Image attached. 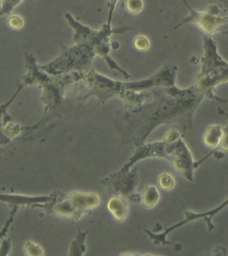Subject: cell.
<instances>
[{
	"instance_id": "1",
	"label": "cell",
	"mask_w": 228,
	"mask_h": 256,
	"mask_svg": "<svg viewBox=\"0 0 228 256\" xmlns=\"http://www.w3.org/2000/svg\"><path fill=\"white\" fill-rule=\"evenodd\" d=\"M202 64L199 87L206 94H210L219 83L228 81V64L217 53L216 46L210 37H205V57Z\"/></svg>"
},
{
	"instance_id": "2",
	"label": "cell",
	"mask_w": 228,
	"mask_h": 256,
	"mask_svg": "<svg viewBox=\"0 0 228 256\" xmlns=\"http://www.w3.org/2000/svg\"><path fill=\"white\" fill-rule=\"evenodd\" d=\"M228 206V198L226 199V201L223 202L220 206H218L217 208L212 209V210L209 211V212H206L203 214H195V213H192L190 211H186V219L184 221H182L181 223L179 224H175L171 227H169L168 229H166L164 232L161 234H155L151 233L150 231H147L149 233L150 238L154 241V244L156 245H167L168 244L166 240V237L168 236V234L170 233L172 230L177 229L178 227H180L182 225H185V224L192 222V221H195V220L200 219V218H204L206 220V222L208 223V226L210 229H212V226H211V218L214 216L215 215L219 214L220 211L224 209L225 207H227Z\"/></svg>"
},
{
	"instance_id": "3",
	"label": "cell",
	"mask_w": 228,
	"mask_h": 256,
	"mask_svg": "<svg viewBox=\"0 0 228 256\" xmlns=\"http://www.w3.org/2000/svg\"><path fill=\"white\" fill-rule=\"evenodd\" d=\"M108 209L118 221H123L129 213V206L124 198L121 197H112L108 203Z\"/></svg>"
},
{
	"instance_id": "4",
	"label": "cell",
	"mask_w": 228,
	"mask_h": 256,
	"mask_svg": "<svg viewBox=\"0 0 228 256\" xmlns=\"http://www.w3.org/2000/svg\"><path fill=\"white\" fill-rule=\"evenodd\" d=\"M221 135L222 131L219 127H210L205 134V143L210 147L219 146Z\"/></svg>"
},
{
	"instance_id": "5",
	"label": "cell",
	"mask_w": 228,
	"mask_h": 256,
	"mask_svg": "<svg viewBox=\"0 0 228 256\" xmlns=\"http://www.w3.org/2000/svg\"><path fill=\"white\" fill-rule=\"evenodd\" d=\"M160 199V193L154 186H148L144 191L143 202L145 207H154Z\"/></svg>"
},
{
	"instance_id": "6",
	"label": "cell",
	"mask_w": 228,
	"mask_h": 256,
	"mask_svg": "<svg viewBox=\"0 0 228 256\" xmlns=\"http://www.w3.org/2000/svg\"><path fill=\"white\" fill-rule=\"evenodd\" d=\"M159 184L163 190L169 191V190H172L175 186V181L170 174L164 173L159 178Z\"/></svg>"
},
{
	"instance_id": "7",
	"label": "cell",
	"mask_w": 228,
	"mask_h": 256,
	"mask_svg": "<svg viewBox=\"0 0 228 256\" xmlns=\"http://www.w3.org/2000/svg\"><path fill=\"white\" fill-rule=\"evenodd\" d=\"M127 8L132 14H138L143 8L142 0H127Z\"/></svg>"
},
{
	"instance_id": "8",
	"label": "cell",
	"mask_w": 228,
	"mask_h": 256,
	"mask_svg": "<svg viewBox=\"0 0 228 256\" xmlns=\"http://www.w3.org/2000/svg\"><path fill=\"white\" fill-rule=\"evenodd\" d=\"M135 46L140 51L147 50L150 46L149 41L146 37L139 36L135 38Z\"/></svg>"
},
{
	"instance_id": "9",
	"label": "cell",
	"mask_w": 228,
	"mask_h": 256,
	"mask_svg": "<svg viewBox=\"0 0 228 256\" xmlns=\"http://www.w3.org/2000/svg\"><path fill=\"white\" fill-rule=\"evenodd\" d=\"M115 2L116 0H112V10L110 12V18H109V26H110V23H111V19H112V14L113 12V8H114V5H115Z\"/></svg>"
}]
</instances>
